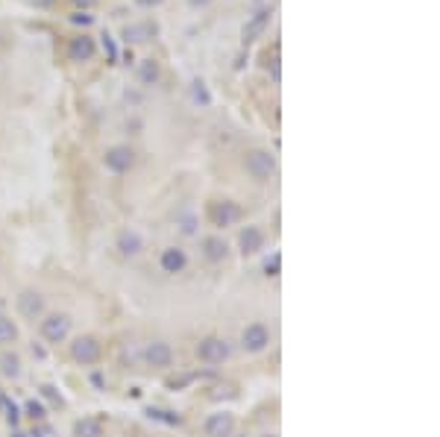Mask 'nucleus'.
<instances>
[{
    "instance_id": "nucleus-16",
    "label": "nucleus",
    "mask_w": 440,
    "mask_h": 437,
    "mask_svg": "<svg viewBox=\"0 0 440 437\" xmlns=\"http://www.w3.org/2000/svg\"><path fill=\"white\" fill-rule=\"evenodd\" d=\"M203 255L209 258V262H224L226 258V241L224 238H203Z\"/></svg>"
},
{
    "instance_id": "nucleus-4",
    "label": "nucleus",
    "mask_w": 440,
    "mask_h": 437,
    "mask_svg": "<svg viewBox=\"0 0 440 437\" xmlns=\"http://www.w3.org/2000/svg\"><path fill=\"white\" fill-rule=\"evenodd\" d=\"M71 334V317L68 314H45L42 317V337L47 344H62Z\"/></svg>"
},
{
    "instance_id": "nucleus-7",
    "label": "nucleus",
    "mask_w": 440,
    "mask_h": 437,
    "mask_svg": "<svg viewBox=\"0 0 440 437\" xmlns=\"http://www.w3.org/2000/svg\"><path fill=\"white\" fill-rule=\"evenodd\" d=\"M18 314L21 317H27V320H42L45 317V296L38 293V291H33V288H24L21 293H18Z\"/></svg>"
},
{
    "instance_id": "nucleus-22",
    "label": "nucleus",
    "mask_w": 440,
    "mask_h": 437,
    "mask_svg": "<svg viewBox=\"0 0 440 437\" xmlns=\"http://www.w3.org/2000/svg\"><path fill=\"white\" fill-rule=\"evenodd\" d=\"M279 264H282V258H279V252H276L270 262L265 264V273H267V276H279Z\"/></svg>"
},
{
    "instance_id": "nucleus-18",
    "label": "nucleus",
    "mask_w": 440,
    "mask_h": 437,
    "mask_svg": "<svg viewBox=\"0 0 440 437\" xmlns=\"http://www.w3.org/2000/svg\"><path fill=\"white\" fill-rule=\"evenodd\" d=\"M0 373H4L6 379H18V375H21V359L12 352H4L0 355Z\"/></svg>"
},
{
    "instance_id": "nucleus-3",
    "label": "nucleus",
    "mask_w": 440,
    "mask_h": 437,
    "mask_svg": "<svg viewBox=\"0 0 440 437\" xmlns=\"http://www.w3.org/2000/svg\"><path fill=\"white\" fill-rule=\"evenodd\" d=\"M232 355V346L226 337H217V334H209L203 341L197 344V359L206 361V364H224Z\"/></svg>"
},
{
    "instance_id": "nucleus-20",
    "label": "nucleus",
    "mask_w": 440,
    "mask_h": 437,
    "mask_svg": "<svg viewBox=\"0 0 440 437\" xmlns=\"http://www.w3.org/2000/svg\"><path fill=\"white\" fill-rule=\"evenodd\" d=\"M153 33H156V30H150V24H135V27H127V30H124V38L135 45V42H147Z\"/></svg>"
},
{
    "instance_id": "nucleus-15",
    "label": "nucleus",
    "mask_w": 440,
    "mask_h": 437,
    "mask_svg": "<svg viewBox=\"0 0 440 437\" xmlns=\"http://www.w3.org/2000/svg\"><path fill=\"white\" fill-rule=\"evenodd\" d=\"M117 250H121V255H127V258L138 255V252L144 250V241H141V235H138V232H132V229L121 232V235H117Z\"/></svg>"
},
{
    "instance_id": "nucleus-6",
    "label": "nucleus",
    "mask_w": 440,
    "mask_h": 437,
    "mask_svg": "<svg viewBox=\"0 0 440 437\" xmlns=\"http://www.w3.org/2000/svg\"><path fill=\"white\" fill-rule=\"evenodd\" d=\"M103 165H106V170H112V173H127V170L135 168V150L127 147V144H115V147L106 150Z\"/></svg>"
},
{
    "instance_id": "nucleus-30",
    "label": "nucleus",
    "mask_w": 440,
    "mask_h": 437,
    "mask_svg": "<svg viewBox=\"0 0 440 437\" xmlns=\"http://www.w3.org/2000/svg\"><path fill=\"white\" fill-rule=\"evenodd\" d=\"M188 4H191V6H206L209 0H188Z\"/></svg>"
},
{
    "instance_id": "nucleus-12",
    "label": "nucleus",
    "mask_w": 440,
    "mask_h": 437,
    "mask_svg": "<svg viewBox=\"0 0 440 437\" xmlns=\"http://www.w3.org/2000/svg\"><path fill=\"white\" fill-rule=\"evenodd\" d=\"M238 250H241L244 255H253L258 250H265V232L258 226H244L241 232H238Z\"/></svg>"
},
{
    "instance_id": "nucleus-29",
    "label": "nucleus",
    "mask_w": 440,
    "mask_h": 437,
    "mask_svg": "<svg viewBox=\"0 0 440 437\" xmlns=\"http://www.w3.org/2000/svg\"><path fill=\"white\" fill-rule=\"evenodd\" d=\"M33 4H35V6H50L53 0H33Z\"/></svg>"
},
{
    "instance_id": "nucleus-5",
    "label": "nucleus",
    "mask_w": 440,
    "mask_h": 437,
    "mask_svg": "<svg viewBox=\"0 0 440 437\" xmlns=\"http://www.w3.org/2000/svg\"><path fill=\"white\" fill-rule=\"evenodd\" d=\"M270 346V329L265 323H250L244 332H241V349L250 352V355H258Z\"/></svg>"
},
{
    "instance_id": "nucleus-1",
    "label": "nucleus",
    "mask_w": 440,
    "mask_h": 437,
    "mask_svg": "<svg viewBox=\"0 0 440 437\" xmlns=\"http://www.w3.org/2000/svg\"><path fill=\"white\" fill-rule=\"evenodd\" d=\"M71 359L76 364H83V367H91V364H97L100 359H103V344H100L94 334H79L71 344Z\"/></svg>"
},
{
    "instance_id": "nucleus-27",
    "label": "nucleus",
    "mask_w": 440,
    "mask_h": 437,
    "mask_svg": "<svg viewBox=\"0 0 440 437\" xmlns=\"http://www.w3.org/2000/svg\"><path fill=\"white\" fill-rule=\"evenodd\" d=\"M74 4H76V6H83V12H86V9L94 6V0H74Z\"/></svg>"
},
{
    "instance_id": "nucleus-11",
    "label": "nucleus",
    "mask_w": 440,
    "mask_h": 437,
    "mask_svg": "<svg viewBox=\"0 0 440 437\" xmlns=\"http://www.w3.org/2000/svg\"><path fill=\"white\" fill-rule=\"evenodd\" d=\"M158 267H162L165 273L176 276V273H183L188 267V255L183 247H165L162 255H158Z\"/></svg>"
},
{
    "instance_id": "nucleus-2",
    "label": "nucleus",
    "mask_w": 440,
    "mask_h": 437,
    "mask_svg": "<svg viewBox=\"0 0 440 437\" xmlns=\"http://www.w3.org/2000/svg\"><path fill=\"white\" fill-rule=\"evenodd\" d=\"M244 170L253 176V180L265 182L276 173V156L270 150H250L244 158Z\"/></svg>"
},
{
    "instance_id": "nucleus-25",
    "label": "nucleus",
    "mask_w": 440,
    "mask_h": 437,
    "mask_svg": "<svg viewBox=\"0 0 440 437\" xmlns=\"http://www.w3.org/2000/svg\"><path fill=\"white\" fill-rule=\"evenodd\" d=\"M194 97H197V100H203V103H209V94H206L203 83H194Z\"/></svg>"
},
{
    "instance_id": "nucleus-21",
    "label": "nucleus",
    "mask_w": 440,
    "mask_h": 437,
    "mask_svg": "<svg viewBox=\"0 0 440 437\" xmlns=\"http://www.w3.org/2000/svg\"><path fill=\"white\" fill-rule=\"evenodd\" d=\"M24 411H27L30 420H45V405H42V402H35V400H33V402H27Z\"/></svg>"
},
{
    "instance_id": "nucleus-19",
    "label": "nucleus",
    "mask_w": 440,
    "mask_h": 437,
    "mask_svg": "<svg viewBox=\"0 0 440 437\" xmlns=\"http://www.w3.org/2000/svg\"><path fill=\"white\" fill-rule=\"evenodd\" d=\"M18 341V326L9 320V317L0 314V346H9Z\"/></svg>"
},
{
    "instance_id": "nucleus-23",
    "label": "nucleus",
    "mask_w": 440,
    "mask_h": 437,
    "mask_svg": "<svg viewBox=\"0 0 440 437\" xmlns=\"http://www.w3.org/2000/svg\"><path fill=\"white\" fill-rule=\"evenodd\" d=\"M71 21H74V24H79V27H88V24L94 21V18H91L88 12H76V15H71Z\"/></svg>"
},
{
    "instance_id": "nucleus-26",
    "label": "nucleus",
    "mask_w": 440,
    "mask_h": 437,
    "mask_svg": "<svg viewBox=\"0 0 440 437\" xmlns=\"http://www.w3.org/2000/svg\"><path fill=\"white\" fill-rule=\"evenodd\" d=\"M103 47H106L109 59H115V56H117V53H115V45H112V38H109V35H103Z\"/></svg>"
},
{
    "instance_id": "nucleus-9",
    "label": "nucleus",
    "mask_w": 440,
    "mask_h": 437,
    "mask_svg": "<svg viewBox=\"0 0 440 437\" xmlns=\"http://www.w3.org/2000/svg\"><path fill=\"white\" fill-rule=\"evenodd\" d=\"M203 431H206V437H232V431H235V416H232L229 411L209 414L206 423H203Z\"/></svg>"
},
{
    "instance_id": "nucleus-14",
    "label": "nucleus",
    "mask_w": 440,
    "mask_h": 437,
    "mask_svg": "<svg viewBox=\"0 0 440 437\" xmlns=\"http://www.w3.org/2000/svg\"><path fill=\"white\" fill-rule=\"evenodd\" d=\"M103 434H106V426L97 416H83V420L74 423V437H103Z\"/></svg>"
},
{
    "instance_id": "nucleus-13",
    "label": "nucleus",
    "mask_w": 440,
    "mask_h": 437,
    "mask_svg": "<svg viewBox=\"0 0 440 437\" xmlns=\"http://www.w3.org/2000/svg\"><path fill=\"white\" fill-rule=\"evenodd\" d=\"M94 50H97V45H94V38H88V35H76V38H71V45H68L71 62H91Z\"/></svg>"
},
{
    "instance_id": "nucleus-10",
    "label": "nucleus",
    "mask_w": 440,
    "mask_h": 437,
    "mask_svg": "<svg viewBox=\"0 0 440 437\" xmlns=\"http://www.w3.org/2000/svg\"><path fill=\"white\" fill-rule=\"evenodd\" d=\"M144 361H147L150 367H156V370H168V367L173 364V349H170V344H165V341H153V344H147V349H144Z\"/></svg>"
},
{
    "instance_id": "nucleus-17",
    "label": "nucleus",
    "mask_w": 440,
    "mask_h": 437,
    "mask_svg": "<svg viewBox=\"0 0 440 437\" xmlns=\"http://www.w3.org/2000/svg\"><path fill=\"white\" fill-rule=\"evenodd\" d=\"M158 76H162V71H158V62H156V59H144L141 68H138V79H141L144 86H156Z\"/></svg>"
},
{
    "instance_id": "nucleus-24",
    "label": "nucleus",
    "mask_w": 440,
    "mask_h": 437,
    "mask_svg": "<svg viewBox=\"0 0 440 437\" xmlns=\"http://www.w3.org/2000/svg\"><path fill=\"white\" fill-rule=\"evenodd\" d=\"M42 393L47 396V400H50V402H56V405H62V396H59V393H56V388L45 385V388H42Z\"/></svg>"
},
{
    "instance_id": "nucleus-8",
    "label": "nucleus",
    "mask_w": 440,
    "mask_h": 437,
    "mask_svg": "<svg viewBox=\"0 0 440 437\" xmlns=\"http://www.w3.org/2000/svg\"><path fill=\"white\" fill-rule=\"evenodd\" d=\"M209 221H212V226H217V229L235 226L238 221H241V206L232 203V200L212 203V209H209Z\"/></svg>"
},
{
    "instance_id": "nucleus-28",
    "label": "nucleus",
    "mask_w": 440,
    "mask_h": 437,
    "mask_svg": "<svg viewBox=\"0 0 440 437\" xmlns=\"http://www.w3.org/2000/svg\"><path fill=\"white\" fill-rule=\"evenodd\" d=\"M141 6H156V4H162V0H138Z\"/></svg>"
}]
</instances>
